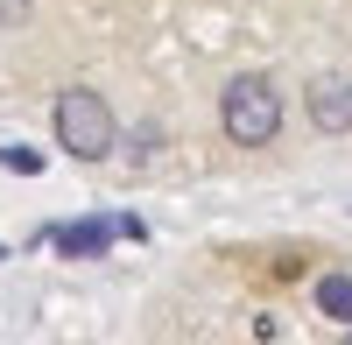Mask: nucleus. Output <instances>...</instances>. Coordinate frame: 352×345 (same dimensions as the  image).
I'll return each instance as SVG.
<instances>
[{"label":"nucleus","instance_id":"obj_1","mask_svg":"<svg viewBox=\"0 0 352 345\" xmlns=\"http://www.w3.org/2000/svg\"><path fill=\"white\" fill-rule=\"evenodd\" d=\"M219 127H226L232 148H268L282 134V92L268 78H232L226 99H219Z\"/></svg>","mask_w":352,"mask_h":345},{"label":"nucleus","instance_id":"obj_2","mask_svg":"<svg viewBox=\"0 0 352 345\" xmlns=\"http://www.w3.org/2000/svg\"><path fill=\"white\" fill-rule=\"evenodd\" d=\"M113 106L99 99V92H64L56 99V141L78 155V162H106L113 155Z\"/></svg>","mask_w":352,"mask_h":345},{"label":"nucleus","instance_id":"obj_3","mask_svg":"<svg viewBox=\"0 0 352 345\" xmlns=\"http://www.w3.org/2000/svg\"><path fill=\"white\" fill-rule=\"evenodd\" d=\"M310 120L324 134H352V78H317L310 85Z\"/></svg>","mask_w":352,"mask_h":345},{"label":"nucleus","instance_id":"obj_4","mask_svg":"<svg viewBox=\"0 0 352 345\" xmlns=\"http://www.w3.org/2000/svg\"><path fill=\"white\" fill-rule=\"evenodd\" d=\"M113 233H120V225H106V219H78V225H56L50 240L64 247L71 261H78V254H85V261H92V254H106V240H113Z\"/></svg>","mask_w":352,"mask_h":345},{"label":"nucleus","instance_id":"obj_5","mask_svg":"<svg viewBox=\"0 0 352 345\" xmlns=\"http://www.w3.org/2000/svg\"><path fill=\"white\" fill-rule=\"evenodd\" d=\"M317 318H331V324H352V275H317Z\"/></svg>","mask_w":352,"mask_h":345},{"label":"nucleus","instance_id":"obj_6","mask_svg":"<svg viewBox=\"0 0 352 345\" xmlns=\"http://www.w3.org/2000/svg\"><path fill=\"white\" fill-rule=\"evenodd\" d=\"M0 169H14V177H36V169H43V155L14 141V148H0Z\"/></svg>","mask_w":352,"mask_h":345},{"label":"nucleus","instance_id":"obj_7","mask_svg":"<svg viewBox=\"0 0 352 345\" xmlns=\"http://www.w3.org/2000/svg\"><path fill=\"white\" fill-rule=\"evenodd\" d=\"M8 21H28V0H0V28Z\"/></svg>","mask_w":352,"mask_h":345}]
</instances>
